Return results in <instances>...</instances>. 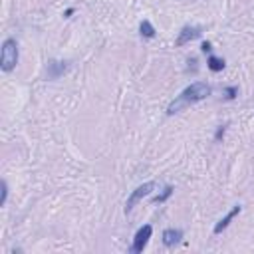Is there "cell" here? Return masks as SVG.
Listing matches in <instances>:
<instances>
[{"label": "cell", "mask_w": 254, "mask_h": 254, "mask_svg": "<svg viewBox=\"0 0 254 254\" xmlns=\"http://www.w3.org/2000/svg\"><path fill=\"white\" fill-rule=\"evenodd\" d=\"M208 95H210V85H206L204 81H194V83H190L189 87H185V89L169 103L167 113L173 115V113H177V111H181V109H185V107H189V105H192V103L202 101V99L208 97Z\"/></svg>", "instance_id": "6da1fadb"}, {"label": "cell", "mask_w": 254, "mask_h": 254, "mask_svg": "<svg viewBox=\"0 0 254 254\" xmlns=\"http://www.w3.org/2000/svg\"><path fill=\"white\" fill-rule=\"evenodd\" d=\"M18 64V44L12 38H6L2 44V52H0V67L2 71H12Z\"/></svg>", "instance_id": "7a4b0ae2"}, {"label": "cell", "mask_w": 254, "mask_h": 254, "mask_svg": "<svg viewBox=\"0 0 254 254\" xmlns=\"http://www.w3.org/2000/svg\"><path fill=\"white\" fill-rule=\"evenodd\" d=\"M153 189H155V183H143L141 187H137V189L131 192V196H129V200H127V204H125V212H131V208H133L141 198L149 196V194L153 192Z\"/></svg>", "instance_id": "3957f363"}, {"label": "cell", "mask_w": 254, "mask_h": 254, "mask_svg": "<svg viewBox=\"0 0 254 254\" xmlns=\"http://www.w3.org/2000/svg\"><path fill=\"white\" fill-rule=\"evenodd\" d=\"M151 234H153V228H151V224H145V226H141V228L137 230L135 238H133V246H131V252H143V248L147 246V242H149Z\"/></svg>", "instance_id": "277c9868"}, {"label": "cell", "mask_w": 254, "mask_h": 254, "mask_svg": "<svg viewBox=\"0 0 254 254\" xmlns=\"http://www.w3.org/2000/svg\"><path fill=\"white\" fill-rule=\"evenodd\" d=\"M198 36H200V28H196V26H187V28L181 30V34H179V38H177V46H185L187 42H190V40H194V38H198Z\"/></svg>", "instance_id": "5b68a950"}, {"label": "cell", "mask_w": 254, "mask_h": 254, "mask_svg": "<svg viewBox=\"0 0 254 254\" xmlns=\"http://www.w3.org/2000/svg\"><path fill=\"white\" fill-rule=\"evenodd\" d=\"M238 212H240V206L236 204V206H234V208H232V210H230V212H228V214H226L224 218H220V220H218V224L214 226V234H218L220 230H224V228L228 226V222H230V220H232V218H234V216H236Z\"/></svg>", "instance_id": "8992f818"}, {"label": "cell", "mask_w": 254, "mask_h": 254, "mask_svg": "<svg viewBox=\"0 0 254 254\" xmlns=\"http://www.w3.org/2000/svg\"><path fill=\"white\" fill-rule=\"evenodd\" d=\"M183 234H181V230H175V228H167L165 232H163V244L165 246H173V244H177L179 242V238H181Z\"/></svg>", "instance_id": "52a82bcc"}, {"label": "cell", "mask_w": 254, "mask_h": 254, "mask_svg": "<svg viewBox=\"0 0 254 254\" xmlns=\"http://www.w3.org/2000/svg\"><path fill=\"white\" fill-rule=\"evenodd\" d=\"M222 67H224V60L214 58V56L208 58V69H212V71H220Z\"/></svg>", "instance_id": "ba28073f"}, {"label": "cell", "mask_w": 254, "mask_h": 254, "mask_svg": "<svg viewBox=\"0 0 254 254\" xmlns=\"http://www.w3.org/2000/svg\"><path fill=\"white\" fill-rule=\"evenodd\" d=\"M141 34H143V36H147V38H153V36H155V30H153L151 22H147V20H143V22H141Z\"/></svg>", "instance_id": "9c48e42d"}, {"label": "cell", "mask_w": 254, "mask_h": 254, "mask_svg": "<svg viewBox=\"0 0 254 254\" xmlns=\"http://www.w3.org/2000/svg\"><path fill=\"white\" fill-rule=\"evenodd\" d=\"M6 196H8V185H6V181H2V198H0V204L2 206L6 204Z\"/></svg>", "instance_id": "30bf717a"}, {"label": "cell", "mask_w": 254, "mask_h": 254, "mask_svg": "<svg viewBox=\"0 0 254 254\" xmlns=\"http://www.w3.org/2000/svg\"><path fill=\"white\" fill-rule=\"evenodd\" d=\"M208 50H210V44H208V42H204V44H202V52H208Z\"/></svg>", "instance_id": "8fae6325"}]
</instances>
